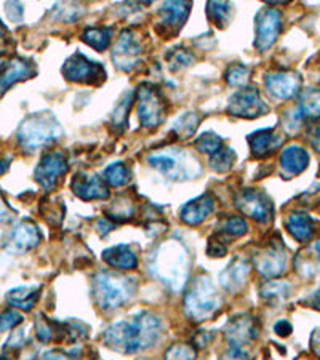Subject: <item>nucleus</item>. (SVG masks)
<instances>
[{
	"label": "nucleus",
	"mask_w": 320,
	"mask_h": 360,
	"mask_svg": "<svg viewBox=\"0 0 320 360\" xmlns=\"http://www.w3.org/2000/svg\"><path fill=\"white\" fill-rule=\"evenodd\" d=\"M162 335L160 319L151 312H139L128 321L113 323L104 330L103 340L120 354H139L153 347Z\"/></svg>",
	"instance_id": "nucleus-1"
},
{
	"label": "nucleus",
	"mask_w": 320,
	"mask_h": 360,
	"mask_svg": "<svg viewBox=\"0 0 320 360\" xmlns=\"http://www.w3.org/2000/svg\"><path fill=\"white\" fill-rule=\"evenodd\" d=\"M149 271L155 278L179 292L186 287L189 277V257L179 242H165L157 247L149 257Z\"/></svg>",
	"instance_id": "nucleus-2"
},
{
	"label": "nucleus",
	"mask_w": 320,
	"mask_h": 360,
	"mask_svg": "<svg viewBox=\"0 0 320 360\" xmlns=\"http://www.w3.org/2000/svg\"><path fill=\"white\" fill-rule=\"evenodd\" d=\"M93 298L103 311H115L127 304L136 292V281L117 272L101 271L93 277Z\"/></svg>",
	"instance_id": "nucleus-3"
},
{
	"label": "nucleus",
	"mask_w": 320,
	"mask_h": 360,
	"mask_svg": "<svg viewBox=\"0 0 320 360\" xmlns=\"http://www.w3.org/2000/svg\"><path fill=\"white\" fill-rule=\"evenodd\" d=\"M221 298L212 278L202 274L189 283L184 296V311L192 322H205L219 309Z\"/></svg>",
	"instance_id": "nucleus-4"
},
{
	"label": "nucleus",
	"mask_w": 320,
	"mask_h": 360,
	"mask_svg": "<svg viewBox=\"0 0 320 360\" xmlns=\"http://www.w3.org/2000/svg\"><path fill=\"white\" fill-rule=\"evenodd\" d=\"M61 136V125L53 115L37 114L25 119L18 130V141L26 150H36Z\"/></svg>",
	"instance_id": "nucleus-5"
},
{
	"label": "nucleus",
	"mask_w": 320,
	"mask_h": 360,
	"mask_svg": "<svg viewBox=\"0 0 320 360\" xmlns=\"http://www.w3.org/2000/svg\"><path fill=\"white\" fill-rule=\"evenodd\" d=\"M149 164L162 175H165L172 179H178V181H184V179L199 175V164L196 159L189 158L183 150H167V153H157L153 154L148 159Z\"/></svg>",
	"instance_id": "nucleus-6"
},
{
	"label": "nucleus",
	"mask_w": 320,
	"mask_h": 360,
	"mask_svg": "<svg viewBox=\"0 0 320 360\" xmlns=\"http://www.w3.org/2000/svg\"><path fill=\"white\" fill-rule=\"evenodd\" d=\"M260 327L258 321L253 316L243 314L226 325L224 327V336L229 342V357H248V352L245 351V346L258 338Z\"/></svg>",
	"instance_id": "nucleus-7"
},
{
	"label": "nucleus",
	"mask_w": 320,
	"mask_h": 360,
	"mask_svg": "<svg viewBox=\"0 0 320 360\" xmlns=\"http://www.w3.org/2000/svg\"><path fill=\"white\" fill-rule=\"evenodd\" d=\"M138 117L144 129H157L165 119V103L162 93L155 86L143 84L136 91Z\"/></svg>",
	"instance_id": "nucleus-8"
},
{
	"label": "nucleus",
	"mask_w": 320,
	"mask_h": 360,
	"mask_svg": "<svg viewBox=\"0 0 320 360\" xmlns=\"http://www.w3.org/2000/svg\"><path fill=\"white\" fill-rule=\"evenodd\" d=\"M287 250L282 240L274 239L267 242L253 255V264L256 271L266 278H274L282 276L287 269Z\"/></svg>",
	"instance_id": "nucleus-9"
},
{
	"label": "nucleus",
	"mask_w": 320,
	"mask_h": 360,
	"mask_svg": "<svg viewBox=\"0 0 320 360\" xmlns=\"http://www.w3.org/2000/svg\"><path fill=\"white\" fill-rule=\"evenodd\" d=\"M226 111H228V114L234 115V117L256 119L269 112V106L263 101L258 90L250 89L248 86V89L236 91L229 98Z\"/></svg>",
	"instance_id": "nucleus-10"
},
{
	"label": "nucleus",
	"mask_w": 320,
	"mask_h": 360,
	"mask_svg": "<svg viewBox=\"0 0 320 360\" xmlns=\"http://www.w3.org/2000/svg\"><path fill=\"white\" fill-rule=\"evenodd\" d=\"M63 75L71 82L77 84H93L98 85L106 79V72H104L103 66L100 63H93L89 58L82 53H74L69 60L64 63L63 66Z\"/></svg>",
	"instance_id": "nucleus-11"
},
{
	"label": "nucleus",
	"mask_w": 320,
	"mask_h": 360,
	"mask_svg": "<svg viewBox=\"0 0 320 360\" xmlns=\"http://www.w3.org/2000/svg\"><path fill=\"white\" fill-rule=\"evenodd\" d=\"M236 207L248 218L255 219L261 224L269 223L274 217V207L266 194L260 191L247 189L238 193L236 197Z\"/></svg>",
	"instance_id": "nucleus-12"
},
{
	"label": "nucleus",
	"mask_w": 320,
	"mask_h": 360,
	"mask_svg": "<svg viewBox=\"0 0 320 360\" xmlns=\"http://www.w3.org/2000/svg\"><path fill=\"white\" fill-rule=\"evenodd\" d=\"M68 173V160L61 153H50L42 158L34 172L36 181L42 186V189L50 193L53 191L58 181Z\"/></svg>",
	"instance_id": "nucleus-13"
},
{
	"label": "nucleus",
	"mask_w": 320,
	"mask_h": 360,
	"mask_svg": "<svg viewBox=\"0 0 320 360\" xmlns=\"http://www.w3.org/2000/svg\"><path fill=\"white\" fill-rule=\"evenodd\" d=\"M282 31V15L274 8L261 10L256 16V40L255 45L260 51L269 50L276 44Z\"/></svg>",
	"instance_id": "nucleus-14"
},
{
	"label": "nucleus",
	"mask_w": 320,
	"mask_h": 360,
	"mask_svg": "<svg viewBox=\"0 0 320 360\" xmlns=\"http://www.w3.org/2000/svg\"><path fill=\"white\" fill-rule=\"evenodd\" d=\"M141 51L143 49L136 34L127 29L120 34L117 44L113 50V61L115 68L125 72L135 69L139 63V58H141Z\"/></svg>",
	"instance_id": "nucleus-15"
},
{
	"label": "nucleus",
	"mask_w": 320,
	"mask_h": 360,
	"mask_svg": "<svg viewBox=\"0 0 320 360\" xmlns=\"http://www.w3.org/2000/svg\"><path fill=\"white\" fill-rule=\"evenodd\" d=\"M42 236H40V231L36 224L32 221H21L15 226L13 229L8 232L7 240H5V248L8 250L10 253H26L29 250L36 248Z\"/></svg>",
	"instance_id": "nucleus-16"
},
{
	"label": "nucleus",
	"mask_w": 320,
	"mask_h": 360,
	"mask_svg": "<svg viewBox=\"0 0 320 360\" xmlns=\"http://www.w3.org/2000/svg\"><path fill=\"white\" fill-rule=\"evenodd\" d=\"M302 80L296 72L282 71L266 75L264 85L267 93L276 100H292L301 90Z\"/></svg>",
	"instance_id": "nucleus-17"
},
{
	"label": "nucleus",
	"mask_w": 320,
	"mask_h": 360,
	"mask_svg": "<svg viewBox=\"0 0 320 360\" xmlns=\"http://www.w3.org/2000/svg\"><path fill=\"white\" fill-rule=\"evenodd\" d=\"M72 193L82 200H104L110 195L108 183L96 175L79 173L71 183Z\"/></svg>",
	"instance_id": "nucleus-18"
},
{
	"label": "nucleus",
	"mask_w": 320,
	"mask_h": 360,
	"mask_svg": "<svg viewBox=\"0 0 320 360\" xmlns=\"http://www.w3.org/2000/svg\"><path fill=\"white\" fill-rule=\"evenodd\" d=\"M191 5V0H165L159 10L164 29L170 34H177L189 18Z\"/></svg>",
	"instance_id": "nucleus-19"
},
{
	"label": "nucleus",
	"mask_w": 320,
	"mask_h": 360,
	"mask_svg": "<svg viewBox=\"0 0 320 360\" xmlns=\"http://www.w3.org/2000/svg\"><path fill=\"white\" fill-rule=\"evenodd\" d=\"M252 271V264L245 258H236L232 259L228 268L219 274V283L221 287L228 292L234 293L245 285V281Z\"/></svg>",
	"instance_id": "nucleus-20"
},
{
	"label": "nucleus",
	"mask_w": 320,
	"mask_h": 360,
	"mask_svg": "<svg viewBox=\"0 0 320 360\" xmlns=\"http://www.w3.org/2000/svg\"><path fill=\"white\" fill-rule=\"evenodd\" d=\"M103 261L113 269L132 271L138 266V255L135 248L128 245V243H119V245L104 250Z\"/></svg>",
	"instance_id": "nucleus-21"
},
{
	"label": "nucleus",
	"mask_w": 320,
	"mask_h": 360,
	"mask_svg": "<svg viewBox=\"0 0 320 360\" xmlns=\"http://www.w3.org/2000/svg\"><path fill=\"white\" fill-rule=\"evenodd\" d=\"M215 212V199L212 195L203 194L197 199L186 203L179 213L181 221L188 226H199Z\"/></svg>",
	"instance_id": "nucleus-22"
},
{
	"label": "nucleus",
	"mask_w": 320,
	"mask_h": 360,
	"mask_svg": "<svg viewBox=\"0 0 320 360\" xmlns=\"http://www.w3.org/2000/svg\"><path fill=\"white\" fill-rule=\"evenodd\" d=\"M34 75V68L29 61L15 58L5 65L0 66V90L5 91L11 85L21 80H26Z\"/></svg>",
	"instance_id": "nucleus-23"
},
{
	"label": "nucleus",
	"mask_w": 320,
	"mask_h": 360,
	"mask_svg": "<svg viewBox=\"0 0 320 360\" xmlns=\"http://www.w3.org/2000/svg\"><path fill=\"white\" fill-rule=\"evenodd\" d=\"M248 139L250 149H252V154L255 158H267V155L276 153L283 143V138L281 135H277V131L272 129L253 131L252 135L248 136Z\"/></svg>",
	"instance_id": "nucleus-24"
},
{
	"label": "nucleus",
	"mask_w": 320,
	"mask_h": 360,
	"mask_svg": "<svg viewBox=\"0 0 320 360\" xmlns=\"http://www.w3.org/2000/svg\"><path fill=\"white\" fill-rule=\"evenodd\" d=\"M295 271L301 277L312 278L320 272V240L300 250L293 261Z\"/></svg>",
	"instance_id": "nucleus-25"
},
{
	"label": "nucleus",
	"mask_w": 320,
	"mask_h": 360,
	"mask_svg": "<svg viewBox=\"0 0 320 360\" xmlns=\"http://www.w3.org/2000/svg\"><path fill=\"white\" fill-rule=\"evenodd\" d=\"M307 165H309V154L301 146H288L281 155V168L287 178L300 175Z\"/></svg>",
	"instance_id": "nucleus-26"
},
{
	"label": "nucleus",
	"mask_w": 320,
	"mask_h": 360,
	"mask_svg": "<svg viewBox=\"0 0 320 360\" xmlns=\"http://www.w3.org/2000/svg\"><path fill=\"white\" fill-rule=\"evenodd\" d=\"M285 226H287V231L290 232V236L301 243L312 240L314 234H316V221H314L309 214L301 213V212L290 214Z\"/></svg>",
	"instance_id": "nucleus-27"
},
{
	"label": "nucleus",
	"mask_w": 320,
	"mask_h": 360,
	"mask_svg": "<svg viewBox=\"0 0 320 360\" xmlns=\"http://www.w3.org/2000/svg\"><path fill=\"white\" fill-rule=\"evenodd\" d=\"M42 287L29 285V287H18L13 288L7 295V303L20 311H31L40 298Z\"/></svg>",
	"instance_id": "nucleus-28"
},
{
	"label": "nucleus",
	"mask_w": 320,
	"mask_h": 360,
	"mask_svg": "<svg viewBox=\"0 0 320 360\" xmlns=\"http://www.w3.org/2000/svg\"><path fill=\"white\" fill-rule=\"evenodd\" d=\"M295 117L301 120H316L320 119V90L309 89L302 93L295 111Z\"/></svg>",
	"instance_id": "nucleus-29"
},
{
	"label": "nucleus",
	"mask_w": 320,
	"mask_h": 360,
	"mask_svg": "<svg viewBox=\"0 0 320 360\" xmlns=\"http://www.w3.org/2000/svg\"><path fill=\"white\" fill-rule=\"evenodd\" d=\"M208 18L218 27H226L232 18L231 0H208L207 4Z\"/></svg>",
	"instance_id": "nucleus-30"
},
{
	"label": "nucleus",
	"mask_w": 320,
	"mask_h": 360,
	"mask_svg": "<svg viewBox=\"0 0 320 360\" xmlns=\"http://www.w3.org/2000/svg\"><path fill=\"white\" fill-rule=\"evenodd\" d=\"M290 292H292V287H290V283L287 282H281V281H271V282H266L263 287L260 290V295L261 298L267 303H282L288 298Z\"/></svg>",
	"instance_id": "nucleus-31"
},
{
	"label": "nucleus",
	"mask_w": 320,
	"mask_h": 360,
	"mask_svg": "<svg viewBox=\"0 0 320 360\" xmlns=\"http://www.w3.org/2000/svg\"><path fill=\"white\" fill-rule=\"evenodd\" d=\"M247 231H248V226L245 223V219L238 217H231L229 219H226V221L221 223L217 236H219L223 240L229 242L232 239H238V237L245 236Z\"/></svg>",
	"instance_id": "nucleus-32"
},
{
	"label": "nucleus",
	"mask_w": 320,
	"mask_h": 360,
	"mask_svg": "<svg viewBox=\"0 0 320 360\" xmlns=\"http://www.w3.org/2000/svg\"><path fill=\"white\" fill-rule=\"evenodd\" d=\"M113 29L109 27H89L85 29L82 40L98 51H104L110 45Z\"/></svg>",
	"instance_id": "nucleus-33"
},
{
	"label": "nucleus",
	"mask_w": 320,
	"mask_h": 360,
	"mask_svg": "<svg viewBox=\"0 0 320 360\" xmlns=\"http://www.w3.org/2000/svg\"><path fill=\"white\" fill-rule=\"evenodd\" d=\"M132 179V172L124 162H115L104 170V181L113 188H122Z\"/></svg>",
	"instance_id": "nucleus-34"
},
{
	"label": "nucleus",
	"mask_w": 320,
	"mask_h": 360,
	"mask_svg": "<svg viewBox=\"0 0 320 360\" xmlns=\"http://www.w3.org/2000/svg\"><path fill=\"white\" fill-rule=\"evenodd\" d=\"M200 117L194 112H189V114H183L181 117L177 119L174 122L173 127H172V131L174 133V136L177 138H181L186 139L192 136L197 130V125H199Z\"/></svg>",
	"instance_id": "nucleus-35"
},
{
	"label": "nucleus",
	"mask_w": 320,
	"mask_h": 360,
	"mask_svg": "<svg viewBox=\"0 0 320 360\" xmlns=\"http://www.w3.org/2000/svg\"><path fill=\"white\" fill-rule=\"evenodd\" d=\"M234 160H236L234 150L223 146L219 150H217V153L210 155V167L212 170H215L217 173H226L231 170Z\"/></svg>",
	"instance_id": "nucleus-36"
},
{
	"label": "nucleus",
	"mask_w": 320,
	"mask_h": 360,
	"mask_svg": "<svg viewBox=\"0 0 320 360\" xmlns=\"http://www.w3.org/2000/svg\"><path fill=\"white\" fill-rule=\"evenodd\" d=\"M194 55H192L188 49H183V46H178V49L172 50L170 53L167 55V61L168 65H170L172 71H179V69L188 68L194 63Z\"/></svg>",
	"instance_id": "nucleus-37"
},
{
	"label": "nucleus",
	"mask_w": 320,
	"mask_h": 360,
	"mask_svg": "<svg viewBox=\"0 0 320 360\" xmlns=\"http://www.w3.org/2000/svg\"><path fill=\"white\" fill-rule=\"evenodd\" d=\"M196 148L203 154L212 155L223 148V139H221L215 131H205L202 133L200 138L196 141Z\"/></svg>",
	"instance_id": "nucleus-38"
},
{
	"label": "nucleus",
	"mask_w": 320,
	"mask_h": 360,
	"mask_svg": "<svg viewBox=\"0 0 320 360\" xmlns=\"http://www.w3.org/2000/svg\"><path fill=\"white\" fill-rule=\"evenodd\" d=\"M250 69L243 65H231L224 72V79L231 86H242L247 84Z\"/></svg>",
	"instance_id": "nucleus-39"
},
{
	"label": "nucleus",
	"mask_w": 320,
	"mask_h": 360,
	"mask_svg": "<svg viewBox=\"0 0 320 360\" xmlns=\"http://www.w3.org/2000/svg\"><path fill=\"white\" fill-rule=\"evenodd\" d=\"M36 335L40 342L49 345L55 340V322H50L44 316H39L36 321Z\"/></svg>",
	"instance_id": "nucleus-40"
},
{
	"label": "nucleus",
	"mask_w": 320,
	"mask_h": 360,
	"mask_svg": "<svg viewBox=\"0 0 320 360\" xmlns=\"http://www.w3.org/2000/svg\"><path fill=\"white\" fill-rule=\"evenodd\" d=\"M132 106V95L128 93V95L125 96V100H122L120 104L117 108H115V111L113 114V125L114 129H119L120 131L125 130V122H127V114H128V109H130Z\"/></svg>",
	"instance_id": "nucleus-41"
},
{
	"label": "nucleus",
	"mask_w": 320,
	"mask_h": 360,
	"mask_svg": "<svg viewBox=\"0 0 320 360\" xmlns=\"http://www.w3.org/2000/svg\"><path fill=\"white\" fill-rule=\"evenodd\" d=\"M23 322V316L16 311H7L0 314V332H7V330H13L15 327Z\"/></svg>",
	"instance_id": "nucleus-42"
},
{
	"label": "nucleus",
	"mask_w": 320,
	"mask_h": 360,
	"mask_svg": "<svg viewBox=\"0 0 320 360\" xmlns=\"http://www.w3.org/2000/svg\"><path fill=\"white\" fill-rule=\"evenodd\" d=\"M197 352L192 346H184V345H178V346H172L170 349L165 352L167 359H196Z\"/></svg>",
	"instance_id": "nucleus-43"
},
{
	"label": "nucleus",
	"mask_w": 320,
	"mask_h": 360,
	"mask_svg": "<svg viewBox=\"0 0 320 360\" xmlns=\"http://www.w3.org/2000/svg\"><path fill=\"white\" fill-rule=\"evenodd\" d=\"M5 11H7V16L10 21L20 22L23 20V4L20 0H7L5 4Z\"/></svg>",
	"instance_id": "nucleus-44"
},
{
	"label": "nucleus",
	"mask_w": 320,
	"mask_h": 360,
	"mask_svg": "<svg viewBox=\"0 0 320 360\" xmlns=\"http://www.w3.org/2000/svg\"><path fill=\"white\" fill-rule=\"evenodd\" d=\"M25 338H26L25 330H18V332H15L10 336L7 345H5V349H20L23 342H25Z\"/></svg>",
	"instance_id": "nucleus-45"
},
{
	"label": "nucleus",
	"mask_w": 320,
	"mask_h": 360,
	"mask_svg": "<svg viewBox=\"0 0 320 360\" xmlns=\"http://www.w3.org/2000/svg\"><path fill=\"white\" fill-rule=\"evenodd\" d=\"M213 338L215 335H212L210 332H197V335L194 336V345L196 347H205Z\"/></svg>",
	"instance_id": "nucleus-46"
},
{
	"label": "nucleus",
	"mask_w": 320,
	"mask_h": 360,
	"mask_svg": "<svg viewBox=\"0 0 320 360\" xmlns=\"http://www.w3.org/2000/svg\"><path fill=\"white\" fill-rule=\"evenodd\" d=\"M292 323H290L288 321H279L276 325H274V332L279 335V336H288L290 333H292Z\"/></svg>",
	"instance_id": "nucleus-47"
},
{
	"label": "nucleus",
	"mask_w": 320,
	"mask_h": 360,
	"mask_svg": "<svg viewBox=\"0 0 320 360\" xmlns=\"http://www.w3.org/2000/svg\"><path fill=\"white\" fill-rule=\"evenodd\" d=\"M13 217V210L5 203V200L0 197V223H7Z\"/></svg>",
	"instance_id": "nucleus-48"
},
{
	"label": "nucleus",
	"mask_w": 320,
	"mask_h": 360,
	"mask_svg": "<svg viewBox=\"0 0 320 360\" xmlns=\"http://www.w3.org/2000/svg\"><path fill=\"white\" fill-rule=\"evenodd\" d=\"M309 141H311V146L316 149V153L320 154V125L316 127V129L311 130Z\"/></svg>",
	"instance_id": "nucleus-49"
},
{
	"label": "nucleus",
	"mask_w": 320,
	"mask_h": 360,
	"mask_svg": "<svg viewBox=\"0 0 320 360\" xmlns=\"http://www.w3.org/2000/svg\"><path fill=\"white\" fill-rule=\"evenodd\" d=\"M311 349L316 356L320 357V328L314 330L311 335Z\"/></svg>",
	"instance_id": "nucleus-50"
},
{
	"label": "nucleus",
	"mask_w": 320,
	"mask_h": 360,
	"mask_svg": "<svg viewBox=\"0 0 320 360\" xmlns=\"http://www.w3.org/2000/svg\"><path fill=\"white\" fill-rule=\"evenodd\" d=\"M309 304L314 307V309L320 311V288L317 290L316 293H314V295L311 296V300H309Z\"/></svg>",
	"instance_id": "nucleus-51"
},
{
	"label": "nucleus",
	"mask_w": 320,
	"mask_h": 360,
	"mask_svg": "<svg viewBox=\"0 0 320 360\" xmlns=\"http://www.w3.org/2000/svg\"><path fill=\"white\" fill-rule=\"evenodd\" d=\"M8 165H10V159H4V160H0V176H2L4 173L8 170Z\"/></svg>",
	"instance_id": "nucleus-52"
},
{
	"label": "nucleus",
	"mask_w": 320,
	"mask_h": 360,
	"mask_svg": "<svg viewBox=\"0 0 320 360\" xmlns=\"http://www.w3.org/2000/svg\"><path fill=\"white\" fill-rule=\"evenodd\" d=\"M264 2L271 5H282V4H288L290 0H264Z\"/></svg>",
	"instance_id": "nucleus-53"
},
{
	"label": "nucleus",
	"mask_w": 320,
	"mask_h": 360,
	"mask_svg": "<svg viewBox=\"0 0 320 360\" xmlns=\"http://www.w3.org/2000/svg\"><path fill=\"white\" fill-rule=\"evenodd\" d=\"M5 36H7V31H5L4 25H2V22H0V42H2V40L5 39Z\"/></svg>",
	"instance_id": "nucleus-54"
},
{
	"label": "nucleus",
	"mask_w": 320,
	"mask_h": 360,
	"mask_svg": "<svg viewBox=\"0 0 320 360\" xmlns=\"http://www.w3.org/2000/svg\"><path fill=\"white\" fill-rule=\"evenodd\" d=\"M149 2H155V0H149Z\"/></svg>",
	"instance_id": "nucleus-55"
}]
</instances>
